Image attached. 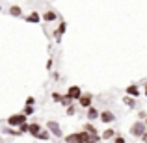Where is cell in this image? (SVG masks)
Listing matches in <instances>:
<instances>
[{
    "label": "cell",
    "mask_w": 147,
    "mask_h": 143,
    "mask_svg": "<svg viewBox=\"0 0 147 143\" xmlns=\"http://www.w3.org/2000/svg\"><path fill=\"white\" fill-rule=\"evenodd\" d=\"M24 123H28V117L22 113H13L7 117V126L9 128H19L21 125H24Z\"/></svg>",
    "instance_id": "6da1fadb"
},
{
    "label": "cell",
    "mask_w": 147,
    "mask_h": 143,
    "mask_svg": "<svg viewBox=\"0 0 147 143\" xmlns=\"http://www.w3.org/2000/svg\"><path fill=\"white\" fill-rule=\"evenodd\" d=\"M86 138H88V132H73V134H67V136L63 138L65 143H84L86 141Z\"/></svg>",
    "instance_id": "7a4b0ae2"
},
{
    "label": "cell",
    "mask_w": 147,
    "mask_h": 143,
    "mask_svg": "<svg viewBox=\"0 0 147 143\" xmlns=\"http://www.w3.org/2000/svg\"><path fill=\"white\" fill-rule=\"evenodd\" d=\"M47 130H49V134L50 136H54V138H63V132H61V126H60V123H56V121H47Z\"/></svg>",
    "instance_id": "3957f363"
},
{
    "label": "cell",
    "mask_w": 147,
    "mask_h": 143,
    "mask_svg": "<svg viewBox=\"0 0 147 143\" xmlns=\"http://www.w3.org/2000/svg\"><path fill=\"white\" fill-rule=\"evenodd\" d=\"M130 134L136 138H142L145 134V123L144 121H136L132 126H130Z\"/></svg>",
    "instance_id": "277c9868"
},
{
    "label": "cell",
    "mask_w": 147,
    "mask_h": 143,
    "mask_svg": "<svg viewBox=\"0 0 147 143\" xmlns=\"http://www.w3.org/2000/svg\"><path fill=\"white\" fill-rule=\"evenodd\" d=\"M65 95H67L73 102H75V100L78 102V99L82 97V89H80L78 86H69V89H67V93H65Z\"/></svg>",
    "instance_id": "5b68a950"
},
{
    "label": "cell",
    "mask_w": 147,
    "mask_h": 143,
    "mask_svg": "<svg viewBox=\"0 0 147 143\" xmlns=\"http://www.w3.org/2000/svg\"><path fill=\"white\" fill-rule=\"evenodd\" d=\"M99 119L106 125V123H114L115 121V115H114V111H110V110H104V111H100L99 113Z\"/></svg>",
    "instance_id": "8992f818"
},
{
    "label": "cell",
    "mask_w": 147,
    "mask_h": 143,
    "mask_svg": "<svg viewBox=\"0 0 147 143\" xmlns=\"http://www.w3.org/2000/svg\"><path fill=\"white\" fill-rule=\"evenodd\" d=\"M91 100H93V97H91V93H82V97L78 99V104L82 108H91Z\"/></svg>",
    "instance_id": "52a82bcc"
},
{
    "label": "cell",
    "mask_w": 147,
    "mask_h": 143,
    "mask_svg": "<svg viewBox=\"0 0 147 143\" xmlns=\"http://www.w3.org/2000/svg\"><path fill=\"white\" fill-rule=\"evenodd\" d=\"M65 30H67V24H65V21H61V22H60V26L56 28V32H54V39H56L58 43H60V37L65 34Z\"/></svg>",
    "instance_id": "ba28073f"
},
{
    "label": "cell",
    "mask_w": 147,
    "mask_h": 143,
    "mask_svg": "<svg viewBox=\"0 0 147 143\" xmlns=\"http://www.w3.org/2000/svg\"><path fill=\"white\" fill-rule=\"evenodd\" d=\"M41 19H43L45 22H52V21H56V19H58V13L54 9H49V11H45V13H43V17H41Z\"/></svg>",
    "instance_id": "9c48e42d"
},
{
    "label": "cell",
    "mask_w": 147,
    "mask_h": 143,
    "mask_svg": "<svg viewBox=\"0 0 147 143\" xmlns=\"http://www.w3.org/2000/svg\"><path fill=\"white\" fill-rule=\"evenodd\" d=\"M99 113H100V111L97 110V108H95V106H91V108H88L86 117L90 119V123H91V121H95V119H99Z\"/></svg>",
    "instance_id": "30bf717a"
},
{
    "label": "cell",
    "mask_w": 147,
    "mask_h": 143,
    "mask_svg": "<svg viewBox=\"0 0 147 143\" xmlns=\"http://www.w3.org/2000/svg\"><path fill=\"white\" fill-rule=\"evenodd\" d=\"M41 130H43V128H41V125H39V123H30V128H28V134H32L34 138H36L37 134L41 132Z\"/></svg>",
    "instance_id": "8fae6325"
},
{
    "label": "cell",
    "mask_w": 147,
    "mask_h": 143,
    "mask_svg": "<svg viewBox=\"0 0 147 143\" xmlns=\"http://www.w3.org/2000/svg\"><path fill=\"white\" fill-rule=\"evenodd\" d=\"M84 132H88L90 136H99V130L95 128L91 123H86V125H84Z\"/></svg>",
    "instance_id": "7c38bea8"
},
{
    "label": "cell",
    "mask_w": 147,
    "mask_h": 143,
    "mask_svg": "<svg viewBox=\"0 0 147 143\" xmlns=\"http://www.w3.org/2000/svg\"><path fill=\"white\" fill-rule=\"evenodd\" d=\"M138 95H140V89H138V86H134V84H132V86L127 87V97H132V99H134V97H138Z\"/></svg>",
    "instance_id": "4fadbf2b"
},
{
    "label": "cell",
    "mask_w": 147,
    "mask_h": 143,
    "mask_svg": "<svg viewBox=\"0 0 147 143\" xmlns=\"http://www.w3.org/2000/svg\"><path fill=\"white\" fill-rule=\"evenodd\" d=\"M26 21H28V22H34V24H36V22H39V21H41V15L37 13V11H32L30 15H26Z\"/></svg>",
    "instance_id": "5bb4252c"
},
{
    "label": "cell",
    "mask_w": 147,
    "mask_h": 143,
    "mask_svg": "<svg viewBox=\"0 0 147 143\" xmlns=\"http://www.w3.org/2000/svg\"><path fill=\"white\" fill-rule=\"evenodd\" d=\"M100 138H102V140H114V138H115V130L106 128L102 134H100Z\"/></svg>",
    "instance_id": "9a60e30c"
},
{
    "label": "cell",
    "mask_w": 147,
    "mask_h": 143,
    "mask_svg": "<svg viewBox=\"0 0 147 143\" xmlns=\"http://www.w3.org/2000/svg\"><path fill=\"white\" fill-rule=\"evenodd\" d=\"M36 140H39V141H49V140H50V134H49V130H41V132L36 136Z\"/></svg>",
    "instance_id": "2e32d148"
},
{
    "label": "cell",
    "mask_w": 147,
    "mask_h": 143,
    "mask_svg": "<svg viewBox=\"0 0 147 143\" xmlns=\"http://www.w3.org/2000/svg\"><path fill=\"white\" fill-rule=\"evenodd\" d=\"M21 13H22V9L19 6H11L9 7V15L11 17H21Z\"/></svg>",
    "instance_id": "e0dca14e"
},
{
    "label": "cell",
    "mask_w": 147,
    "mask_h": 143,
    "mask_svg": "<svg viewBox=\"0 0 147 143\" xmlns=\"http://www.w3.org/2000/svg\"><path fill=\"white\" fill-rule=\"evenodd\" d=\"M2 132H4V134H9V136H17V138L22 136V134L19 132L17 128H9V126H7V128H2Z\"/></svg>",
    "instance_id": "ac0fdd59"
},
{
    "label": "cell",
    "mask_w": 147,
    "mask_h": 143,
    "mask_svg": "<svg viewBox=\"0 0 147 143\" xmlns=\"http://www.w3.org/2000/svg\"><path fill=\"white\" fill-rule=\"evenodd\" d=\"M60 104H61V106H65V108H69V106H73V100L69 99L67 95H61V100H60Z\"/></svg>",
    "instance_id": "d6986e66"
},
{
    "label": "cell",
    "mask_w": 147,
    "mask_h": 143,
    "mask_svg": "<svg viewBox=\"0 0 147 143\" xmlns=\"http://www.w3.org/2000/svg\"><path fill=\"white\" fill-rule=\"evenodd\" d=\"M34 111H36V108H34V106H24V110H22V115L30 117V115H34Z\"/></svg>",
    "instance_id": "ffe728a7"
},
{
    "label": "cell",
    "mask_w": 147,
    "mask_h": 143,
    "mask_svg": "<svg viewBox=\"0 0 147 143\" xmlns=\"http://www.w3.org/2000/svg\"><path fill=\"white\" fill-rule=\"evenodd\" d=\"M123 102H125L129 108H134V106H136V100H134L132 97H125V99H123Z\"/></svg>",
    "instance_id": "44dd1931"
},
{
    "label": "cell",
    "mask_w": 147,
    "mask_h": 143,
    "mask_svg": "<svg viewBox=\"0 0 147 143\" xmlns=\"http://www.w3.org/2000/svg\"><path fill=\"white\" fill-rule=\"evenodd\" d=\"M84 143H99V136H90V134H88V138H86Z\"/></svg>",
    "instance_id": "7402d4cb"
},
{
    "label": "cell",
    "mask_w": 147,
    "mask_h": 143,
    "mask_svg": "<svg viewBox=\"0 0 147 143\" xmlns=\"http://www.w3.org/2000/svg\"><path fill=\"white\" fill-rule=\"evenodd\" d=\"M28 128H30V123H24V125H21L17 130H19L21 134H26V132H28Z\"/></svg>",
    "instance_id": "603a6c76"
},
{
    "label": "cell",
    "mask_w": 147,
    "mask_h": 143,
    "mask_svg": "<svg viewBox=\"0 0 147 143\" xmlns=\"http://www.w3.org/2000/svg\"><path fill=\"white\" fill-rule=\"evenodd\" d=\"M34 104H36V97H28L24 100V106H34Z\"/></svg>",
    "instance_id": "cb8c5ba5"
},
{
    "label": "cell",
    "mask_w": 147,
    "mask_h": 143,
    "mask_svg": "<svg viewBox=\"0 0 147 143\" xmlns=\"http://www.w3.org/2000/svg\"><path fill=\"white\" fill-rule=\"evenodd\" d=\"M65 111H67V115H75V113H76V108H75V104H73V106H69Z\"/></svg>",
    "instance_id": "d4e9b609"
},
{
    "label": "cell",
    "mask_w": 147,
    "mask_h": 143,
    "mask_svg": "<svg viewBox=\"0 0 147 143\" xmlns=\"http://www.w3.org/2000/svg\"><path fill=\"white\" fill-rule=\"evenodd\" d=\"M52 100H54V102H60V100H61V95L58 93V91H54V93H52Z\"/></svg>",
    "instance_id": "484cf974"
},
{
    "label": "cell",
    "mask_w": 147,
    "mask_h": 143,
    "mask_svg": "<svg viewBox=\"0 0 147 143\" xmlns=\"http://www.w3.org/2000/svg\"><path fill=\"white\" fill-rule=\"evenodd\" d=\"M114 143H125V138H123V136H115L114 138Z\"/></svg>",
    "instance_id": "4316f807"
},
{
    "label": "cell",
    "mask_w": 147,
    "mask_h": 143,
    "mask_svg": "<svg viewBox=\"0 0 147 143\" xmlns=\"http://www.w3.org/2000/svg\"><path fill=\"white\" fill-rule=\"evenodd\" d=\"M142 140H144V141H147V132L144 134V136H142Z\"/></svg>",
    "instance_id": "83f0119b"
},
{
    "label": "cell",
    "mask_w": 147,
    "mask_h": 143,
    "mask_svg": "<svg viewBox=\"0 0 147 143\" xmlns=\"http://www.w3.org/2000/svg\"><path fill=\"white\" fill-rule=\"evenodd\" d=\"M144 123H145V126H147V115H145V119H144Z\"/></svg>",
    "instance_id": "f1b7e54d"
},
{
    "label": "cell",
    "mask_w": 147,
    "mask_h": 143,
    "mask_svg": "<svg viewBox=\"0 0 147 143\" xmlns=\"http://www.w3.org/2000/svg\"><path fill=\"white\" fill-rule=\"evenodd\" d=\"M145 97H147V89H145Z\"/></svg>",
    "instance_id": "f546056e"
},
{
    "label": "cell",
    "mask_w": 147,
    "mask_h": 143,
    "mask_svg": "<svg viewBox=\"0 0 147 143\" xmlns=\"http://www.w3.org/2000/svg\"><path fill=\"white\" fill-rule=\"evenodd\" d=\"M0 9H2V6H0Z\"/></svg>",
    "instance_id": "4dcf8cb0"
}]
</instances>
